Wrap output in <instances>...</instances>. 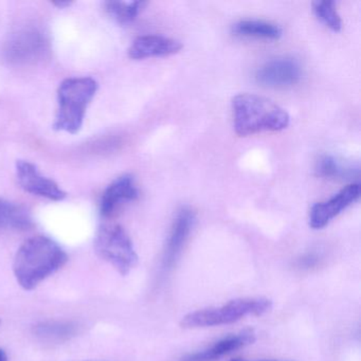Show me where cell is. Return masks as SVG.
Wrapping results in <instances>:
<instances>
[{"label": "cell", "mask_w": 361, "mask_h": 361, "mask_svg": "<svg viewBox=\"0 0 361 361\" xmlns=\"http://www.w3.org/2000/svg\"><path fill=\"white\" fill-rule=\"evenodd\" d=\"M67 261V253L51 238L33 236L16 252L13 263L14 276L25 290H33L44 280L59 271Z\"/></svg>", "instance_id": "cell-1"}, {"label": "cell", "mask_w": 361, "mask_h": 361, "mask_svg": "<svg viewBox=\"0 0 361 361\" xmlns=\"http://www.w3.org/2000/svg\"><path fill=\"white\" fill-rule=\"evenodd\" d=\"M233 126L240 137L263 132H280L289 126L290 117L280 105L255 94H240L232 100Z\"/></svg>", "instance_id": "cell-2"}, {"label": "cell", "mask_w": 361, "mask_h": 361, "mask_svg": "<svg viewBox=\"0 0 361 361\" xmlns=\"http://www.w3.org/2000/svg\"><path fill=\"white\" fill-rule=\"evenodd\" d=\"M99 84L90 77L68 78L58 90L59 109L54 128L77 134L83 126L86 109L98 92Z\"/></svg>", "instance_id": "cell-3"}, {"label": "cell", "mask_w": 361, "mask_h": 361, "mask_svg": "<svg viewBox=\"0 0 361 361\" xmlns=\"http://www.w3.org/2000/svg\"><path fill=\"white\" fill-rule=\"evenodd\" d=\"M271 300L266 298H240L219 307L204 308L185 314L181 319L183 329L219 326L231 324L248 316H263L272 310Z\"/></svg>", "instance_id": "cell-4"}, {"label": "cell", "mask_w": 361, "mask_h": 361, "mask_svg": "<svg viewBox=\"0 0 361 361\" xmlns=\"http://www.w3.org/2000/svg\"><path fill=\"white\" fill-rule=\"evenodd\" d=\"M99 257L109 262L122 276L130 274L138 264V255L128 232L120 225H104L94 240Z\"/></svg>", "instance_id": "cell-5"}, {"label": "cell", "mask_w": 361, "mask_h": 361, "mask_svg": "<svg viewBox=\"0 0 361 361\" xmlns=\"http://www.w3.org/2000/svg\"><path fill=\"white\" fill-rule=\"evenodd\" d=\"M46 35L37 27L20 29L11 35L6 48L8 60L27 64L41 59L47 51Z\"/></svg>", "instance_id": "cell-6"}, {"label": "cell", "mask_w": 361, "mask_h": 361, "mask_svg": "<svg viewBox=\"0 0 361 361\" xmlns=\"http://www.w3.org/2000/svg\"><path fill=\"white\" fill-rule=\"evenodd\" d=\"M301 67L290 58H276L262 65L255 73V80L269 88H286L301 80Z\"/></svg>", "instance_id": "cell-7"}, {"label": "cell", "mask_w": 361, "mask_h": 361, "mask_svg": "<svg viewBox=\"0 0 361 361\" xmlns=\"http://www.w3.org/2000/svg\"><path fill=\"white\" fill-rule=\"evenodd\" d=\"M16 175L20 187L28 193L54 202H60L66 198V192L63 191L58 183L44 176L39 169L31 162L18 160L16 162Z\"/></svg>", "instance_id": "cell-8"}, {"label": "cell", "mask_w": 361, "mask_h": 361, "mask_svg": "<svg viewBox=\"0 0 361 361\" xmlns=\"http://www.w3.org/2000/svg\"><path fill=\"white\" fill-rule=\"evenodd\" d=\"M359 196H360V185L358 183H352L346 185L327 202H317L310 210V227L312 229H322L342 211L357 202Z\"/></svg>", "instance_id": "cell-9"}, {"label": "cell", "mask_w": 361, "mask_h": 361, "mask_svg": "<svg viewBox=\"0 0 361 361\" xmlns=\"http://www.w3.org/2000/svg\"><path fill=\"white\" fill-rule=\"evenodd\" d=\"M195 213L192 209L183 208L179 211L171 229L170 236L166 242V250L164 255V268L170 269L176 264L180 257L181 251L185 242L189 238L194 225H195Z\"/></svg>", "instance_id": "cell-10"}, {"label": "cell", "mask_w": 361, "mask_h": 361, "mask_svg": "<svg viewBox=\"0 0 361 361\" xmlns=\"http://www.w3.org/2000/svg\"><path fill=\"white\" fill-rule=\"evenodd\" d=\"M183 48V44L175 39L164 35H142L137 37L130 49L128 56L133 60L166 56L177 54Z\"/></svg>", "instance_id": "cell-11"}, {"label": "cell", "mask_w": 361, "mask_h": 361, "mask_svg": "<svg viewBox=\"0 0 361 361\" xmlns=\"http://www.w3.org/2000/svg\"><path fill=\"white\" fill-rule=\"evenodd\" d=\"M138 196V188L132 175L118 177L103 193L100 202L101 215L103 217L111 216L120 204L137 200Z\"/></svg>", "instance_id": "cell-12"}, {"label": "cell", "mask_w": 361, "mask_h": 361, "mask_svg": "<svg viewBox=\"0 0 361 361\" xmlns=\"http://www.w3.org/2000/svg\"><path fill=\"white\" fill-rule=\"evenodd\" d=\"M255 333L253 329H245L235 335H229L219 340L207 350L188 355L183 361H214L234 350L250 345L255 341Z\"/></svg>", "instance_id": "cell-13"}, {"label": "cell", "mask_w": 361, "mask_h": 361, "mask_svg": "<svg viewBox=\"0 0 361 361\" xmlns=\"http://www.w3.org/2000/svg\"><path fill=\"white\" fill-rule=\"evenodd\" d=\"M32 331L42 341L61 343L77 335L78 324L73 321H44L35 325Z\"/></svg>", "instance_id": "cell-14"}, {"label": "cell", "mask_w": 361, "mask_h": 361, "mask_svg": "<svg viewBox=\"0 0 361 361\" xmlns=\"http://www.w3.org/2000/svg\"><path fill=\"white\" fill-rule=\"evenodd\" d=\"M32 227V216L25 207L0 198V229L25 231Z\"/></svg>", "instance_id": "cell-15"}, {"label": "cell", "mask_w": 361, "mask_h": 361, "mask_svg": "<svg viewBox=\"0 0 361 361\" xmlns=\"http://www.w3.org/2000/svg\"><path fill=\"white\" fill-rule=\"evenodd\" d=\"M232 31L240 37L255 39H276L282 35V29L278 25L261 20H240L233 25Z\"/></svg>", "instance_id": "cell-16"}, {"label": "cell", "mask_w": 361, "mask_h": 361, "mask_svg": "<svg viewBox=\"0 0 361 361\" xmlns=\"http://www.w3.org/2000/svg\"><path fill=\"white\" fill-rule=\"evenodd\" d=\"M145 1H106L104 4L107 13L121 24H130L145 9Z\"/></svg>", "instance_id": "cell-17"}, {"label": "cell", "mask_w": 361, "mask_h": 361, "mask_svg": "<svg viewBox=\"0 0 361 361\" xmlns=\"http://www.w3.org/2000/svg\"><path fill=\"white\" fill-rule=\"evenodd\" d=\"M312 10L317 18L334 31H340L342 28V20L336 10L334 1H314Z\"/></svg>", "instance_id": "cell-18"}, {"label": "cell", "mask_w": 361, "mask_h": 361, "mask_svg": "<svg viewBox=\"0 0 361 361\" xmlns=\"http://www.w3.org/2000/svg\"><path fill=\"white\" fill-rule=\"evenodd\" d=\"M316 173L318 176L324 178L345 176L346 170L340 166L339 162L333 156L325 155L319 158L316 164Z\"/></svg>", "instance_id": "cell-19"}, {"label": "cell", "mask_w": 361, "mask_h": 361, "mask_svg": "<svg viewBox=\"0 0 361 361\" xmlns=\"http://www.w3.org/2000/svg\"><path fill=\"white\" fill-rule=\"evenodd\" d=\"M317 262H318V257H317V255H312V253H310V255L302 257L301 263H300V265L304 266V267H312V266L316 265Z\"/></svg>", "instance_id": "cell-20"}, {"label": "cell", "mask_w": 361, "mask_h": 361, "mask_svg": "<svg viewBox=\"0 0 361 361\" xmlns=\"http://www.w3.org/2000/svg\"><path fill=\"white\" fill-rule=\"evenodd\" d=\"M54 5L59 8H65L71 6V3H69V1H60V3H54Z\"/></svg>", "instance_id": "cell-21"}, {"label": "cell", "mask_w": 361, "mask_h": 361, "mask_svg": "<svg viewBox=\"0 0 361 361\" xmlns=\"http://www.w3.org/2000/svg\"><path fill=\"white\" fill-rule=\"evenodd\" d=\"M0 361H8L7 353L1 348H0Z\"/></svg>", "instance_id": "cell-22"}, {"label": "cell", "mask_w": 361, "mask_h": 361, "mask_svg": "<svg viewBox=\"0 0 361 361\" xmlns=\"http://www.w3.org/2000/svg\"><path fill=\"white\" fill-rule=\"evenodd\" d=\"M230 361H253V360H246V359L235 358V359H232V360H230ZM263 361H265V360H263Z\"/></svg>", "instance_id": "cell-23"}, {"label": "cell", "mask_w": 361, "mask_h": 361, "mask_svg": "<svg viewBox=\"0 0 361 361\" xmlns=\"http://www.w3.org/2000/svg\"><path fill=\"white\" fill-rule=\"evenodd\" d=\"M0 323H1V321H0Z\"/></svg>", "instance_id": "cell-24"}]
</instances>
